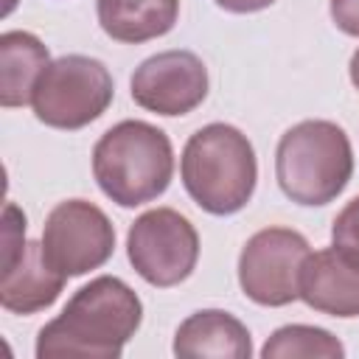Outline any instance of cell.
Returning a JSON list of instances; mask_svg holds the SVG:
<instances>
[{
    "label": "cell",
    "mask_w": 359,
    "mask_h": 359,
    "mask_svg": "<svg viewBox=\"0 0 359 359\" xmlns=\"http://www.w3.org/2000/svg\"><path fill=\"white\" fill-rule=\"evenodd\" d=\"M140 320L143 303L129 283L115 275L93 278L39 328L36 359H118Z\"/></svg>",
    "instance_id": "cell-1"
},
{
    "label": "cell",
    "mask_w": 359,
    "mask_h": 359,
    "mask_svg": "<svg viewBox=\"0 0 359 359\" xmlns=\"http://www.w3.org/2000/svg\"><path fill=\"white\" fill-rule=\"evenodd\" d=\"M180 177L188 196L205 213H238L255 191V149L241 129L230 123H208L188 137L180 157Z\"/></svg>",
    "instance_id": "cell-2"
},
{
    "label": "cell",
    "mask_w": 359,
    "mask_h": 359,
    "mask_svg": "<svg viewBox=\"0 0 359 359\" xmlns=\"http://www.w3.org/2000/svg\"><path fill=\"white\" fill-rule=\"evenodd\" d=\"M174 174L168 135L149 121H121L109 126L93 149V177L107 199L137 208L157 199Z\"/></svg>",
    "instance_id": "cell-3"
},
{
    "label": "cell",
    "mask_w": 359,
    "mask_h": 359,
    "mask_svg": "<svg viewBox=\"0 0 359 359\" xmlns=\"http://www.w3.org/2000/svg\"><path fill=\"white\" fill-rule=\"evenodd\" d=\"M353 174V149L334 121H300L286 129L275 149L280 191L306 208L334 202Z\"/></svg>",
    "instance_id": "cell-4"
},
{
    "label": "cell",
    "mask_w": 359,
    "mask_h": 359,
    "mask_svg": "<svg viewBox=\"0 0 359 359\" xmlns=\"http://www.w3.org/2000/svg\"><path fill=\"white\" fill-rule=\"evenodd\" d=\"M115 98V84L104 62L67 53L53 59L39 76L31 107L39 123L50 129H81L98 121Z\"/></svg>",
    "instance_id": "cell-5"
},
{
    "label": "cell",
    "mask_w": 359,
    "mask_h": 359,
    "mask_svg": "<svg viewBox=\"0 0 359 359\" xmlns=\"http://www.w3.org/2000/svg\"><path fill=\"white\" fill-rule=\"evenodd\" d=\"M126 255L146 283L168 289L188 280L196 269L199 236L180 210L151 208L132 222L126 233Z\"/></svg>",
    "instance_id": "cell-6"
},
{
    "label": "cell",
    "mask_w": 359,
    "mask_h": 359,
    "mask_svg": "<svg viewBox=\"0 0 359 359\" xmlns=\"http://www.w3.org/2000/svg\"><path fill=\"white\" fill-rule=\"evenodd\" d=\"M311 247L303 233L292 227H264L247 238L238 255L241 292L269 309L300 300V269Z\"/></svg>",
    "instance_id": "cell-7"
},
{
    "label": "cell",
    "mask_w": 359,
    "mask_h": 359,
    "mask_svg": "<svg viewBox=\"0 0 359 359\" xmlns=\"http://www.w3.org/2000/svg\"><path fill=\"white\" fill-rule=\"evenodd\" d=\"M39 241L45 261L56 272L79 278L112 258L115 227L98 205L87 199H67L48 213Z\"/></svg>",
    "instance_id": "cell-8"
},
{
    "label": "cell",
    "mask_w": 359,
    "mask_h": 359,
    "mask_svg": "<svg viewBox=\"0 0 359 359\" xmlns=\"http://www.w3.org/2000/svg\"><path fill=\"white\" fill-rule=\"evenodd\" d=\"M132 101L165 118L188 115L208 98V67L191 50H163L132 73Z\"/></svg>",
    "instance_id": "cell-9"
},
{
    "label": "cell",
    "mask_w": 359,
    "mask_h": 359,
    "mask_svg": "<svg viewBox=\"0 0 359 359\" xmlns=\"http://www.w3.org/2000/svg\"><path fill=\"white\" fill-rule=\"evenodd\" d=\"M300 300L328 317H359V255L334 244L309 252L300 269Z\"/></svg>",
    "instance_id": "cell-10"
},
{
    "label": "cell",
    "mask_w": 359,
    "mask_h": 359,
    "mask_svg": "<svg viewBox=\"0 0 359 359\" xmlns=\"http://www.w3.org/2000/svg\"><path fill=\"white\" fill-rule=\"evenodd\" d=\"M174 356L180 359H250L252 339L247 325L222 309L194 311L174 334Z\"/></svg>",
    "instance_id": "cell-11"
},
{
    "label": "cell",
    "mask_w": 359,
    "mask_h": 359,
    "mask_svg": "<svg viewBox=\"0 0 359 359\" xmlns=\"http://www.w3.org/2000/svg\"><path fill=\"white\" fill-rule=\"evenodd\" d=\"M65 280L67 278L45 261L42 241H28L20 261L0 278V306L11 314H36L56 303Z\"/></svg>",
    "instance_id": "cell-12"
},
{
    "label": "cell",
    "mask_w": 359,
    "mask_h": 359,
    "mask_svg": "<svg viewBox=\"0 0 359 359\" xmlns=\"http://www.w3.org/2000/svg\"><path fill=\"white\" fill-rule=\"evenodd\" d=\"M101 31L123 45L165 36L180 17V0H98Z\"/></svg>",
    "instance_id": "cell-13"
},
{
    "label": "cell",
    "mask_w": 359,
    "mask_h": 359,
    "mask_svg": "<svg viewBox=\"0 0 359 359\" xmlns=\"http://www.w3.org/2000/svg\"><path fill=\"white\" fill-rule=\"evenodd\" d=\"M50 65L48 48L31 31H6L0 36V104L6 109L31 104L34 87Z\"/></svg>",
    "instance_id": "cell-14"
},
{
    "label": "cell",
    "mask_w": 359,
    "mask_h": 359,
    "mask_svg": "<svg viewBox=\"0 0 359 359\" xmlns=\"http://www.w3.org/2000/svg\"><path fill=\"white\" fill-rule=\"evenodd\" d=\"M264 359H339L345 356L342 342L317 325H283L261 348Z\"/></svg>",
    "instance_id": "cell-15"
},
{
    "label": "cell",
    "mask_w": 359,
    "mask_h": 359,
    "mask_svg": "<svg viewBox=\"0 0 359 359\" xmlns=\"http://www.w3.org/2000/svg\"><path fill=\"white\" fill-rule=\"evenodd\" d=\"M25 247H28V241H25V213L14 202H6V208H3V272L11 269L20 261Z\"/></svg>",
    "instance_id": "cell-16"
},
{
    "label": "cell",
    "mask_w": 359,
    "mask_h": 359,
    "mask_svg": "<svg viewBox=\"0 0 359 359\" xmlns=\"http://www.w3.org/2000/svg\"><path fill=\"white\" fill-rule=\"evenodd\" d=\"M331 241L334 247H342L353 255H359V196H353L334 219L331 224Z\"/></svg>",
    "instance_id": "cell-17"
},
{
    "label": "cell",
    "mask_w": 359,
    "mask_h": 359,
    "mask_svg": "<svg viewBox=\"0 0 359 359\" xmlns=\"http://www.w3.org/2000/svg\"><path fill=\"white\" fill-rule=\"evenodd\" d=\"M334 25L348 34V36H359V0H331L328 6Z\"/></svg>",
    "instance_id": "cell-18"
},
{
    "label": "cell",
    "mask_w": 359,
    "mask_h": 359,
    "mask_svg": "<svg viewBox=\"0 0 359 359\" xmlns=\"http://www.w3.org/2000/svg\"><path fill=\"white\" fill-rule=\"evenodd\" d=\"M213 3L224 11H230V14H252V11L269 8L275 0H213Z\"/></svg>",
    "instance_id": "cell-19"
},
{
    "label": "cell",
    "mask_w": 359,
    "mask_h": 359,
    "mask_svg": "<svg viewBox=\"0 0 359 359\" xmlns=\"http://www.w3.org/2000/svg\"><path fill=\"white\" fill-rule=\"evenodd\" d=\"M348 73H351V81H353V87L359 90V48H356V50H353V56H351Z\"/></svg>",
    "instance_id": "cell-20"
},
{
    "label": "cell",
    "mask_w": 359,
    "mask_h": 359,
    "mask_svg": "<svg viewBox=\"0 0 359 359\" xmlns=\"http://www.w3.org/2000/svg\"><path fill=\"white\" fill-rule=\"evenodd\" d=\"M14 3H17V0H6V6H3V14H11V8H14Z\"/></svg>",
    "instance_id": "cell-21"
}]
</instances>
